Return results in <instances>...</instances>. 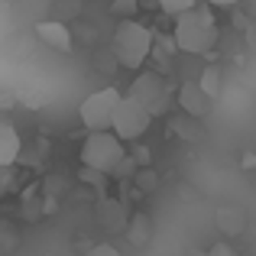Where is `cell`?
<instances>
[{
    "instance_id": "obj_2",
    "label": "cell",
    "mask_w": 256,
    "mask_h": 256,
    "mask_svg": "<svg viewBox=\"0 0 256 256\" xmlns=\"http://www.w3.org/2000/svg\"><path fill=\"white\" fill-rule=\"evenodd\" d=\"M214 42H218V20L208 6H194L175 20V46L182 52L204 56L214 49Z\"/></svg>"
},
{
    "instance_id": "obj_9",
    "label": "cell",
    "mask_w": 256,
    "mask_h": 256,
    "mask_svg": "<svg viewBox=\"0 0 256 256\" xmlns=\"http://www.w3.org/2000/svg\"><path fill=\"white\" fill-rule=\"evenodd\" d=\"M20 150H23V140H20L16 126L0 120V169H10V166L16 162Z\"/></svg>"
},
{
    "instance_id": "obj_11",
    "label": "cell",
    "mask_w": 256,
    "mask_h": 256,
    "mask_svg": "<svg viewBox=\"0 0 256 256\" xmlns=\"http://www.w3.org/2000/svg\"><path fill=\"white\" fill-rule=\"evenodd\" d=\"M150 230H152L150 218H146V214H136V218H133V227H130V240L136 246H143L146 240H150Z\"/></svg>"
},
{
    "instance_id": "obj_4",
    "label": "cell",
    "mask_w": 256,
    "mask_h": 256,
    "mask_svg": "<svg viewBox=\"0 0 256 256\" xmlns=\"http://www.w3.org/2000/svg\"><path fill=\"white\" fill-rule=\"evenodd\" d=\"M124 100V94L117 88H100V91L88 94L78 107V117L91 133H107L114 124V114H117V104Z\"/></svg>"
},
{
    "instance_id": "obj_12",
    "label": "cell",
    "mask_w": 256,
    "mask_h": 256,
    "mask_svg": "<svg viewBox=\"0 0 256 256\" xmlns=\"http://www.w3.org/2000/svg\"><path fill=\"white\" fill-rule=\"evenodd\" d=\"M156 4H159V10H162V13H169V16L178 20L182 13L194 10V6H198V0H156Z\"/></svg>"
},
{
    "instance_id": "obj_15",
    "label": "cell",
    "mask_w": 256,
    "mask_h": 256,
    "mask_svg": "<svg viewBox=\"0 0 256 256\" xmlns=\"http://www.w3.org/2000/svg\"><path fill=\"white\" fill-rule=\"evenodd\" d=\"M208 256H240V253L234 250L230 244H214L211 250H208Z\"/></svg>"
},
{
    "instance_id": "obj_8",
    "label": "cell",
    "mask_w": 256,
    "mask_h": 256,
    "mask_svg": "<svg viewBox=\"0 0 256 256\" xmlns=\"http://www.w3.org/2000/svg\"><path fill=\"white\" fill-rule=\"evenodd\" d=\"M36 36H39V42H46L56 52H68L72 49V30L65 23H58V20H39Z\"/></svg>"
},
{
    "instance_id": "obj_14",
    "label": "cell",
    "mask_w": 256,
    "mask_h": 256,
    "mask_svg": "<svg viewBox=\"0 0 256 256\" xmlns=\"http://www.w3.org/2000/svg\"><path fill=\"white\" fill-rule=\"evenodd\" d=\"M136 182H140V188H143V192H150V188H156V172L140 169V172H136Z\"/></svg>"
},
{
    "instance_id": "obj_13",
    "label": "cell",
    "mask_w": 256,
    "mask_h": 256,
    "mask_svg": "<svg viewBox=\"0 0 256 256\" xmlns=\"http://www.w3.org/2000/svg\"><path fill=\"white\" fill-rule=\"evenodd\" d=\"M140 10V0H110V13L117 20H133Z\"/></svg>"
},
{
    "instance_id": "obj_10",
    "label": "cell",
    "mask_w": 256,
    "mask_h": 256,
    "mask_svg": "<svg viewBox=\"0 0 256 256\" xmlns=\"http://www.w3.org/2000/svg\"><path fill=\"white\" fill-rule=\"evenodd\" d=\"M198 84H201V91H204L211 100H214V98H220V72L214 68V65H208V68L201 72Z\"/></svg>"
},
{
    "instance_id": "obj_7",
    "label": "cell",
    "mask_w": 256,
    "mask_h": 256,
    "mask_svg": "<svg viewBox=\"0 0 256 256\" xmlns=\"http://www.w3.org/2000/svg\"><path fill=\"white\" fill-rule=\"evenodd\" d=\"M178 107H182L185 117H208V110H211V98L201 91L198 82H185L178 88Z\"/></svg>"
},
{
    "instance_id": "obj_6",
    "label": "cell",
    "mask_w": 256,
    "mask_h": 256,
    "mask_svg": "<svg viewBox=\"0 0 256 256\" xmlns=\"http://www.w3.org/2000/svg\"><path fill=\"white\" fill-rule=\"evenodd\" d=\"M126 98H133L136 104H143L152 117H159V114H166V107H169V84H166V78L156 75V72H140V75L133 78Z\"/></svg>"
},
{
    "instance_id": "obj_5",
    "label": "cell",
    "mask_w": 256,
    "mask_h": 256,
    "mask_svg": "<svg viewBox=\"0 0 256 256\" xmlns=\"http://www.w3.org/2000/svg\"><path fill=\"white\" fill-rule=\"evenodd\" d=\"M152 124V114L146 110L143 104H136L133 98H124L117 104V114H114V124H110V133L120 140V143H133L140 140Z\"/></svg>"
},
{
    "instance_id": "obj_16",
    "label": "cell",
    "mask_w": 256,
    "mask_h": 256,
    "mask_svg": "<svg viewBox=\"0 0 256 256\" xmlns=\"http://www.w3.org/2000/svg\"><path fill=\"white\" fill-rule=\"evenodd\" d=\"M204 4H211V6H234L237 0H204Z\"/></svg>"
},
{
    "instance_id": "obj_1",
    "label": "cell",
    "mask_w": 256,
    "mask_h": 256,
    "mask_svg": "<svg viewBox=\"0 0 256 256\" xmlns=\"http://www.w3.org/2000/svg\"><path fill=\"white\" fill-rule=\"evenodd\" d=\"M152 46H156V36H152L150 26H143L140 20H120V26L114 30L110 52L117 58V65L140 72L146 65V58L152 56Z\"/></svg>"
},
{
    "instance_id": "obj_3",
    "label": "cell",
    "mask_w": 256,
    "mask_h": 256,
    "mask_svg": "<svg viewBox=\"0 0 256 256\" xmlns=\"http://www.w3.org/2000/svg\"><path fill=\"white\" fill-rule=\"evenodd\" d=\"M124 159H126L124 143L110 130L107 133H88V140L82 146V166L84 169H94L100 175H117Z\"/></svg>"
}]
</instances>
